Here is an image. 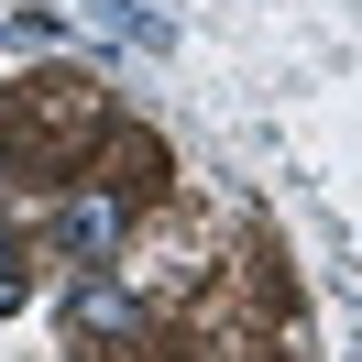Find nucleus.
Returning <instances> with one entry per match:
<instances>
[{"instance_id": "f03ea898", "label": "nucleus", "mask_w": 362, "mask_h": 362, "mask_svg": "<svg viewBox=\"0 0 362 362\" xmlns=\"http://www.w3.org/2000/svg\"><path fill=\"white\" fill-rule=\"evenodd\" d=\"M55 242H66L77 264H99V252L121 242V198H99V187H88V198H66V209H55Z\"/></svg>"}, {"instance_id": "7ed1b4c3", "label": "nucleus", "mask_w": 362, "mask_h": 362, "mask_svg": "<svg viewBox=\"0 0 362 362\" xmlns=\"http://www.w3.org/2000/svg\"><path fill=\"white\" fill-rule=\"evenodd\" d=\"M0 308H23V264H11V242H0Z\"/></svg>"}, {"instance_id": "f257e3e1", "label": "nucleus", "mask_w": 362, "mask_h": 362, "mask_svg": "<svg viewBox=\"0 0 362 362\" xmlns=\"http://www.w3.org/2000/svg\"><path fill=\"white\" fill-rule=\"evenodd\" d=\"M143 318H132V296L110 286V274H88V286L66 296V340H99V351H110V340H132Z\"/></svg>"}]
</instances>
